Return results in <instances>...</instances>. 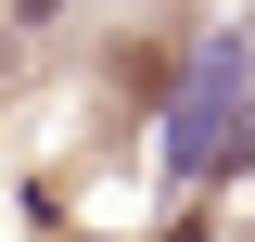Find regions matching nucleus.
<instances>
[{"instance_id": "f257e3e1", "label": "nucleus", "mask_w": 255, "mask_h": 242, "mask_svg": "<svg viewBox=\"0 0 255 242\" xmlns=\"http://www.w3.org/2000/svg\"><path fill=\"white\" fill-rule=\"evenodd\" d=\"M166 166H179L191 191L255 166V38H204V51H191L179 102H166Z\"/></svg>"}, {"instance_id": "f03ea898", "label": "nucleus", "mask_w": 255, "mask_h": 242, "mask_svg": "<svg viewBox=\"0 0 255 242\" xmlns=\"http://www.w3.org/2000/svg\"><path fill=\"white\" fill-rule=\"evenodd\" d=\"M166 242H204V217H191V230H166Z\"/></svg>"}]
</instances>
